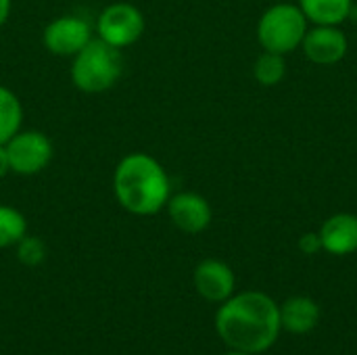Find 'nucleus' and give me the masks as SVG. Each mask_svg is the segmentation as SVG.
Wrapping results in <instances>:
<instances>
[{
    "label": "nucleus",
    "instance_id": "f257e3e1",
    "mask_svg": "<svg viewBox=\"0 0 357 355\" xmlns=\"http://www.w3.org/2000/svg\"><path fill=\"white\" fill-rule=\"evenodd\" d=\"M215 331L234 352L264 354L276 345L282 333L280 305L259 291L232 295L215 314Z\"/></svg>",
    "mask_w": 357,
    "mask_h": 355
},
{
    "label": "nucleus",
    "instance_id": "f03ea898",
    "mask_svg": "<svg viewBox=\"0 0 357 355\" xmlns=\"http://www.w3.org/2000/svg\"><path fill=\"white\" fill-rule=\"evenodd\" d=\"M117 203L134 216H155L169 201V176L146 153L126 155L113 174Z\"/></svg>",
    "mask_w": 357,
    "mask_h": 355
},
{
    "label": "nucleus",
    "instance_id": "7ed1b4c3",
    "mask_svg": "<svg viewBox=\"0 0 357 355\" xmlns=\"http://www.w3.org/2000/svg\"><path fill=\"white\" fill-rule=\"evenodd\" d=\"M71 59V82L86 94L111 90L123 73L121 50L102 42L100 38H92Z\"/></svg>",
    "mask_w": 357,
    "mask_h": 355
},
{
    "label": "nucleus",
    "instance_id": "20e7f679",
    "mask_svg": "<svg viewBox=\"0 0 357 355\" xmlns=\"http://www.w3.org/2000/svg\"><path fill=\"white\" fill-rule=\"evenodd\" d=\"M305 15L293 4L272 6L259 21V42L268 52L284 54L305 38Z\"/></svg>",
    "mask_w": 357,
    "mask_h": 355
},
{
    "label": "nucleus",
    "instance_id": "39448f33",
    "mask_svg": "<svg viewBox=\"0 0 357 355\" xmlns=\"http://www.w3.org/2000/svg\"><path fill=\"white\" fill-rule=\"evenodd\" d=\"M144 15L130 2H113L102 8L96 19V38L115 46L128 48L136 44L144 33Z\"/></svg>",
    "mask_w": 357,
    "mask_h": 355
},
{
    "label": "nucleus",
    "instance_id": "423d86ee",
    "mask_svg": "<svg viewBox=\"0 0 357 355\" xmlns=\"http://www.w3.org/2000/svg\"><path fill=\"white\" fill-rule=\"evenodd\" d=\"M10 172L17 176H36L44 172L52 159V142L44 132L19 130L6 144Z\"/></svg>",
    "mask_w": 357,
    "mask_h": 355
},
{
    "label": "nucleus",
    "instance_id": "0eeeda50",
    "mask_svg": "<svg viewBox=\"0 0 357 355\" xmlns=\"http://www.w3.org/2000/svg\"><path fill=\"white\" fill-rule=\"evenodd\" d=\"M92 40V25L79 15L52 19L42 33L44 48L54 56H75Z\"/></svg>",
    "mask_w": 357,
    "mask_h": 355
},
{
    "label": "nucleus",
    "instance_id": "6e6552de",
    "mask_svg": "<svg viewBox=\"0 0 357 355\" xmlns=\"http://www.w3.org/2000/svg\"><path fill=\"white\" fill-rule=\"evenodd\" d=\"M192 280L197 293L211 303H224L234 295V272L220 259L201 262L195 268Z\"/></svg>",
    "mask_w": 357,
    "mask_h": 355
},
{
    "label": "nucleus",
    "instance_id": "1a4fd4ad",
    "mask_svg": "<svg viewBox=\"0 0 357 355\" xmlns=\"http://www.w3.org/2000/svg\"><path fill=\"white\" fill-rule=\"evenodd\" d=\"M165 207L172 222L188 234L203 232L211 222V207L197 192H180L176 197H169Z\"/></svg>",
    "mask_w": 357,
    "mask_h": 355
},
{
    "label": "nucleus",
    "instance_id": "9d476101",
    "mask_svg": "<svg viewBox=\"0 0 357 355\" xmlns=\"http://www.w3.org/2000/svg\"><path fill=\"white\" fill-rule=\"evenodd\" d=\"M303 50L307 54V59H312L314 63L320 65H333L337 61H341L347 52V40L343 36V31L331 27V25H322L310 33H305L303 38Z\"/></svg>",
    "mask_w": 357,
    "mask_h": 355
},
{
    "label": "nucleus",
    "instance_id": "9b49d317",
    "mask_svg": "<svg viewBox=\"0 0 357 355\" xmlns=\"http://www.w3.org/2000/svg\"><path fill=\"white\" fill-rule=\"evenodd\" d=\"M322 249L333 255H349L357 251V216L339 213L324 222L320 230Z\"/></svg>",
    "mask_w": 357,
    "mask_h": 355
},
{
    "label": "nucleus",
    "instance_id": "f8f14e48",
    "mask_svg": "<svg viewBox=\"0 0 357 355\" xmlns=\"http://www.w3.org/2000/svg\"><path fill=\"white\" fill-rule=\"evenodd\" d=\"M320 322V308L314 299L297 295L280 305V326L291 335H307Z\"/></svg>",
    "mask_w": 357,
    "mask_h": 355
},
{
    "label": "nucleus",
    "instance_id": "ddd939ff",
    "mask_svg": "<svg viewBox=\"0 0 357 355\" xmlns=\"http://www.w3.org/2000/svg\"><path fill=\"white\" fill-rule=\"evenodd\" d=\"M305 19L320 25H337L351 13V0H299Z\"/></svg>",
    "mask_w": 357,
    "mask_h": 355
},
{
    "label": "nucleus",
    "instance_id": "4468645a",
    "mask_svg": "<svg viewBox=\"0 0 357 355\" xmlns=\"http://www.w3.org/2000/svg\"><path fill=\"white\" fill-rule=\"evenodd\" d=\"M23 123V107L19 96L6 88L0 86V144H6Z\"/></svg>",
    "mask_w": 357,
    "mask_h": 355
},
{
    "label": "nucleus",
    "instance_id": "2eb2a0df",
    "mask_svg": "<svg viewBox=\"0 0 357 355\" xmlns=\"http://www.w3.org/2000/svg\"><path fill=\"white\" fill-rule=\"evenodd\" d=\"M25 234H27L25 216L10 205H0V249L15 247Z\"/></svg>",
    "mask_w": 357,
    "mask_h": 355
},
{
    "label": "nucleus",
    "instance_id": "dca6fc26",
    "mask_svg": "<svg viewBox=\"0 0 357 355\" xmlns=\"http://www.w3.org/2000/svg\"><path fill=\"white\" fill-rule=\"evenodd\" d=\"M284 69H287V65L282 61V54L266 52L255 63V77L264 86H274V84H278L284 77Z\"/></svg>",
    "mask_w": 357,
    "mask_h": 355
},
{
    "label": "nucleus",
    "instance_id": "f3484780",
    "mask_svg": "<svg viewBox=\"0 0 357 355\" xmlns=\"http://www.w3.org/2000/svg\"><path fill=\"white\" fill-rule=\"evenodd\" d=\"M15 247H17V257H19V262L23 266H29V268L40 266L44 262V257H46V245L38 236H27L25 234Z\"/></svg>",
    "mask_w": 357,
    "mask_h": 355
},
{
    "label": "nucleus",
    "instance_id": "a211bd4d",
    "mask_svg": "<svg viewBox=\"0 0 357 355\" xmlns=\"http://www.w3.org/2000/svg\"><path fill=\"white\" fill-rule=\"evenodd\" d=\"M299 247H301L303 253H310L312 255V253H318L322 249V243H320V236L318 234H305V236H301Z\"/></svg>",
    "mask_w": 357,
    "mask_h": 355
},
{
    "label": "nucleus",
    "instance_id": "6ab92c4d",
    "mask_svg": "<svg viewBox=\"0 0 357 355\" xmlns=\"http://www.w3.org/2000/svg\"><path fill=\"white\" fill-rule=\"evenodd\" d=\"M10 172V165H8V155H6V149L4 144H0V180Z\"/></svg>",
    "mask_w": 357,
    "mask_h": 355
},
{
    "label": "nucleus",
    "instance_id": "aec40b11",
    "mask_svg": "<svg viewBox=\"0 0 357 355\" xmlns=\"http://www.w3.org/2000/svg\"><path fill=\"white\" fill-rule=\"evenodd\" d=\"M8 15H10V0H0V25L6 23Z\"/></svg>",
    "mask_w": 357,
    "mask_h": 355
},
{
    "label": "nucleus",
    "instance_id": "412c9836",
    "mask_svg": "<svg viewBox=\"0 0 357 355\" xmlns=\"http://www.w3.org/2000/svg\"><path fill=\"white\" fill-rule=\"evenodd\" d=\"M226 355H251V354H245V352H234V349H230Z\"/></svg>",
    "mask_w": 357,
    "mask_h": 355
}]
</instances>
